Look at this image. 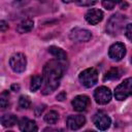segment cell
Segmentation results:
<instances>
[{"instance_id": "6da1fadb", "label": "cell", "mask_w": 132, "mask_h": 132, "mask_svg": "<svg viewBox=\"0 0 132 132\" xmlns=\"http://www.w3.org/2000/svg\"><path fill=\"white\" fill-rule=\"evenodd\" d=\"M63 66L60 60H51L43 66V88L42 94L47 95L54 92L60 85L63 75Z\"/></svg>"}, {"instance_id": "7a4b0ae2", "label": "cell", "mask_w": 132, "mask_h": 132, "mask_svg": "<svg viewBox=\"0 0 132 132\" xmlns=\"http://www.w3.org/2000/svg\"><path fill=\"white\" fill-rule=\"evenodd\" d=\"M127 22V18L121 13H114L112 14L107 24H106V32L107 34L111 36H116L122 32L124 29V25Z\"/></svg>"}, {"instance_id": "3957f363", "label": "cell", "mask_w": 132, "mask_h": 132, "mask_svg": "<svg viewBox=\"0 0 132 132\" xmlns=\"http://www.w3.org/2000/svg\"><path fill=\"white\" fill-rule=\"evenodd\" d=\"M132 95V77L124 79L114 90V97L119 101H123Z\"/></svg>"}, {"instance_id": "277c9868", "label": "cell", "mask_w": 132, "mask_h": 132, "mask_svg": "<svg viewBox=\"0 0 132 132\" xmlns=\"http://www.w3.org/2000/svg\"><path fill=\"white\" fill-rule=\"evenodd\" d=\"M78 78L84 87L91 88L94 85H96V82L98 80V71L93 67L87 68L80 72Z\"/></svg>"}, {"instance_id": "5b68a950", "label": "cell", "mask_w": 132, "mask_h": 132, "mask_svg": "<svg viewBox=\"0 0 132 132\" xmlns=\"http://www.w3.org/2000/svg\"><path fill=\"white\" fill-rule=\"evenodd\" d=\"M9 66L10 68L16 72L21 73L24 72L27 67V59L26 56L22 53H15L9 58Z\"/></svg>"}, {"instance_id": "8992f818", "label": "cell", "mask_w": 132, "mask_h": 132, "mask_svg": "<svg viewBox=\"0 0 132 132\" xmlns=\"http://www.w3.org/2000/svg\"><path fill=\"white\" fill-rule=\"evenodd\" d=\"M93 123H94V125L96 126L97 129H99L101 131H104V130H107L109 128V126L111 124V120L105 111L99 110L94 114Z\"/></svg>"}, {"instance_id": "52a82bcc", "label": "cell", "mask_w": 132, "mask_h": 132, "mask_svg": "<svg viewBox=\"0 0 132 132\" xmlns=\"http://www.w3.org/2000/svg\"><path fill=\"white\" fill-rule=\"evenodd\" d=\"M69 38L75 42H87L92 38V33L82 28H74L69 33Z\"/></svg>"}, {"instance_id": "ba28073f", "label": "cell", "mask_w": 132, "mask_h": 132, "mask_svg": "<svg viewBox=\"0 0 132 132\" xmlns=\"http://www.w3.org/2000/svg\"><path fill=\"white\" fill-rule=\"evenodd\" d=\"M111 92L107 87H99L94 91V98L98 104H107L111 100Z\"/></svg>"}, {"instance_id": "9c48e42d", "label": "cell", "mask_w": 132, "mask_h": 132, "mask_svg": "<svg viewBox=\"0 0 132 132\" xmlns=\"http://www.w3.org/2000/svg\"><path fill=\"white\" fill-rule=\"evenodd\" d=\"M126 55V46L122 42L113 43L108 51V56L113 61H121Z\"/></svg>"}, {"instance_id": "30bf717a", "label": "cell", "mask_w": 132, "mask_h": 132, "mask_svg": "<svg viewBox=\"0 0 132 132\" xmlns=\"http://www.w3.org/2000/svg\"><path fill=\"white\" fill-rule=\"evenodd\" d=\"M103 16H104V14H103L102 10L97 9V8H91L87 11L85 19L89 24L97 25L98 23H100L103 20Z\"/></svg>"}, {"instance_id": "8fae6325", "label": "cell", "mask_w": 132, "mask_h": 132, "mask_svg": "<svg viewBox=\"0 0 132 132\" xmlns=\"http://www.w3.org/2000/svg\"><path fill=\"white\" fill-rule=\"evenodd\" d=\"M74 110L76 111H84L90 105V98L87 95H78L73 98L71 102Z\"/></svg>"}, {"instance_id": "7c38bea8", "label": "cell", "mask_w": 132, "mask_h": 132, "mask_svg": "<svg viewBox=\"0 0 132 132\" xmlns=\"http://www.w3.org/2000/svg\"><path fill=\"white\" fill-rule=\"evenodd\" d=\"M86 123V118L81 114H73L69 116L66 120V124L69 129L71 130H77L81 128Z\"/></svg>"}, {"instance_id": "4fadbf2b", "label": "cell", "mask_w": 132, "mask_h": 132, "mask_svg": "<svg viewBox=\"0 0 132 132\" xmlns=\"http://www.w3.org/2000/svg\"><path fill=\"white\" fill-rule=\"evenodd\" d=\"M19 128H20L21 131H24V132H32V131H37L38 130L36 123L34 121L30 120V119H27V118H23V119L20 120Z\"/></svg>"}, {"instance_id": "5bb4252c", "label": "cell", "mask_w": 132, "mask_h": 132, "mask_svg": "<svg viewBox=\"0 0 132 132\" xmlns=\"http://www.w3.org/2000/svg\"><path fill=\"white\" fill-rule=\"evenodd\" d=\"M34 27V22L31 19H25L23 20L16 27V31L20 34H24V33H28L30 32Z\"/></svg>"}, {"instance_id": "9a60e30c", "label": "cell", "mask_w": 132, "mask_h": 132, "mask_svg": "<svg viewBox=\"0 0 132 132\" xmlns=\"http://www.w3.org/2000/svg\"><path fill=\"white\" fill-rule=\"evenodd\" d=\"M102 5L108 10L113 9L117 5H120L122 8H126L128 6L127 2H125L124 0H102Z\"/></svg>"}, {"instance_id": "2e32d148", "label": "cell", "mask_w": 132, "mask_h": 132, "mask_svg": "<svg viewBox=\"0 0 132 132\" xmlns=\"http://www.w3.org/2000/svg\"><path fill=\"white\" fill-rule=\"evenodd\" d=\"M123 74V70L121 68H118V67H114V68H111L109 69L103 76V80H113V79H118L119 77H121Z\"/></svg>"}, {"instance_id": "e0dca14e", "label": "cell", "mask_w": 132, "mask_h": 132, "mask_svg": "<svg viewBox=\"0 0 132 132\" xmlns=\"http://www.w3.org/2000/svg\"><path fill=\"white\" fill-rule=\"evenodd\" d=\"M48 53L52 54L57 60H66L67 59V54L66 52H64L62 48L58 47V46H55V45H52L48 47Z\"/></svg>"}, {"instance_id": "ac0fdd59", "label": "cell", "mask_w": 132, "mask_h": 132, "mask_svg": "<svg viewBox=\"0 0 132 132\" xmlns=\"http://www.w3.org/2000/svg\"><path fill=\"white\" fill-rule=\"evenodd\" d=\"M18 123V118L14 114L6 113L1 117V124L4 127H12Z\"/></svg>"}, {"instance_id": "d6986e66", "label": "cell", "mask_w": 132, "mask_h": 132, "mask_svg": "<svg viewBox=\"0 0 132 132\" xmlns=\"http://www.w3.org/2000/svg\"><path fill=\"white\" fill-rule=\"evenodd\" d=\"M43 84V76L42 75H34V76H32V78H31V82H30V90L32 91V92H35V91H37L40 87H41V85Z\"/></svg>"}, {"instance_id": "ffe728a7", "label": "cell", "mask_w": 132, "mask_h": 132, "mask_svg": "<svg viewBox=\"0 0 132 132\" xmlns=\"http://www.w3.org/2000/svg\"><path fill=\"white\" fill-rule=\"evenodd\" d=\"M59 120V113L56 110H50L44 116V121L47 124H56Z\"/></svg>"}, {"instance_id": "44dd1931", "label": "cell", "mask_w": 132, "mask_h": 132, "mask_svg": "<svg viewBox=\"0 0 132 132\" xmlns=\"http://www.w3.org/2000/svg\"><path fill=\"white\" fill-rule=\"evenodd\" d=\"M62 1L65 3L75 2L77 5H80V6H91L97 2V0H62Z\"/></svg>"}, {"instance_id": "7402d4cb", "label": "cell", "mask_w": 132, "mask_h": 132, "mask_svg": "<svg viewBox=\"0 0 132 132\" xmlns=\"http://www.w3.org/2000/svg\"><path fill=\"white\" fill-rule=\"evenodd\" d=\"M31 105V100L28 96H21L19 99V106L22 109H27Z\"/></svg>"}, {"instance_id": "603a6c76", "label": "cell", "mask_w": 132, "mask_h": 132, "mask_svg": "<svg viewBox=\"0 0 132 132\" xmlns=\"http://www.w3.org/2000/svg\"><path fill=\"white\" fill-rule=\"evenodd\" d=\"M9 94L7 91H4L0 96V105L1 108H6L9 105Z\"/></svg>"}, {"instance_id": "cb8c5ba5", "label": "cell", "mask_w": 132, "mask_h": 132, "mask_svg": "<svg viewBox=\"0 0 132 132\" xmlns=\"http://www.w3.org/2000/svg\"><path fill=\"white\" fill-rule=\"evenodd\" d=\"M125 35L126 37L132 41V24H127L125 27Z\"/></svg>"}, {"instance_id": "d4e9b609", "label": "cell", "mask_w": 132, "mask_h": 132, "mask_svg": "<svg viewBox=\"0 0 132 132\" xmlns=\"http://www.w3.org/2000/svg\"><path fill=\"white\" fill-rule=\"evenodd\" d=\"M44 108H45V105H38L37 107H35V109H34V111H35V114L37 116V117H39L41 113H42V111L44 110Z\"/></svg>"}, {"instance_id": "484cf974", "label": "cell", "mask_w": 132, "mask_h": 132, "mask_svg": "<svg viewBox=\"0 0 132 132\" xmlns=\"http://www.w3.org/2000/svg\"><path fill=\"white\" fill-rule=\"evenodd\" d=\"M0 26H1V31H2V32H4V31L6 30V28H8V25L6 24L5 21H1V22H0Z\"/></svg>"}, {"instance_id": "4316f807", "label": "cell", "mask_w": 132, "mask_h": 132, "mask_svg": "<svg viewBox=\"0 0 132 132\" xmlns=\"http://www.w3.org/2000/svg\"><path fill=\"white\" fill-rule=\"evenodd\" d=\"M65 97H66V93H65V92H62V93H60V94L57 96V99L60 100V101H63V100L65 99Z\"/></svg>"}, {"instance_id": "83f0119b", "label": "cell", "mask_w": 132, "mask_h": 132, "mask_svg": "<svg viewBox=\"0 0 132 132\" xmlns=\"http://www.w3.org/2000/svg\"><path fill=\"white\" fill-rule=\"evenodd\" d=\"M11 90H13L14 92H18L20 90V86L19 85H12L11 86Z\"/></svg>"}]
</instances>
